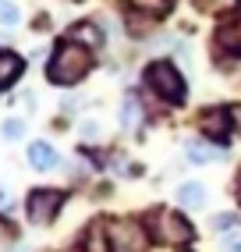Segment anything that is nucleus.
<instances>
[{
  "instance_id": "1",
  "label": "nucleus",
  "mask_w": 241,
  "mask_h": 252,
  "mask_svg": "<svg viewBox=\"0 0 241 252\" xmlns=\"http://www.w3.org/2000/svg\"><path fill=\"white\" fill-rule=\"evenodd\" d=\"M92 68V57H89V46H78V43H60L54 61H50V82L54 86H75V82H82L85 75H89Z\"/></svg>"
},
{
  "instance_id": "2",
  "label": "nucleus",
  "mask_w": 241,
  "mask_h": 252,
  "mask_svg": "<svg viewBox=\"0 0 241 252\" xmlns=\"http://www.w3.org/2000/svg\"><path fill=\"white\" fill-rule=\"evenodd\" d=\"M146 86L156 96H163L167 103H181L184 99V78L170 61H152L149 64L146 68Z\"/></svg>"
},
{
  "instance_id": "3",
  "label": "nucleus",
  "mask_w": 241,
  "mask_h": 252,
  "mask_svg": "<svg viewBox=\"0 0 241 252\" xmlns=\"http://www.w3.org/2000/svg\"><path fill=\"white\" fill-rule=\"evenodd\" d=\"M152 227H156L160 242H170V245H184V242H192V234H195L192 224H188L181 213H170V210L152 213Z\"/></svg>"
},
{
  "instance_id": "4",
  "label": "nucleus",
  "mask_w": 241,
  "mask_h": 252,
  "mask_svg": "<svg viewBox=\"0 0 241 252\" xmlns=\"http://www.w3.org/2000/svg\"><path fill=\"white\" fill-rule=\"evenodd\" d=\"M146 227L135 220H117L110 224V249L114 252H146Z\"/></svg>"
},
{
  "instance_id": "5",
  "label": "nucleus",
  "mask_w": 241,
  "mask_h": 252,
  "mask_svg": "<svg viewBox=\"0 0 241 252\" xmlns=\"http://www.w3.org/2000/svg\"><path fill=\"white\" fill-rule=\"evenodd\" d=\"M60 203H64V195L57 189H36L29 195V220L32 224H50L57 217Z\"/></svg>"
},
{
  "instance_id": "6",
  "label": "nucleus",
  "mask_w": 241,
  "mask_h": 252,
  "mask_svg": "<svg viewBox=\"0 0 241 252\" xmlns=\"http://www.w3.org/2000/svg\"><path fill=\"white\" fill-rule=\"evenodd\" d=\"M231 110H206L199 117V128H202V135H210L213 142H227V131H231Z\"/></svg>"
},
{
  "instance_id": "7",
  "label": "nucleus",
  "mask_w": 241,
  "mask_h": 252,
  "mask_svg": "<svg viewBox=\"0 0 241 252\" xmlns=\"http://www.w3.org/2000/svg\"><path fill=\"white\" fill-rule=\"evenodd\" d=\"M22 68H25V61L14 54V50H4V54H0V89H11L14 82H18Z\"/></svg>"
},
{
  "instance_id": "8",
  "label": "nucleus",
  "mask_w": 241,
  "mask_h": 252,
  "mask_svg": "<svg viewBox=\"0 0 241 252\" xmlns=\"http://www.w3.org/2000/svg\"><path fill=\"white\" fill-rule=\"evenodd\" d=\"M29 163H32V167H39V171L54 167V163H57L54 146H46V142H32V146H29Z\"/></svg>"
},
{
  "instance_id": "9",
  "label": "nucleus",
  "mask_w": 241,
  "mask_h": 252,
  "mask_svg": "<svg viewBox=\"0 0 241 252\" xmlns=\"http://www.w3.org/2000/svg\"><path fill=\"white\" fill-rule=\"evenodd\" d=\"M85 252H114L110 249V231H103V224H92L85 234Z\"/></svg>"
},
{
  "instance_id": "10",
  "label": "nucleus",
  "mask_w": 241,
  "mask_h": 252,
  "mask_svg": "<svg viewBox=\"0 0 241 252\" xmlns=\"http://www.w3.org/2000/svg\"><path fill=\"white\" fill-rule=\"evenodd\" d=\"M71 43H85L89 50H96V46L103 43V32H99L96 25H89V22H85V25H75V29H71Z\"/></svg>"
},
{
  "instance_id": "11",
  "label": "nucleus",
  "mask_w": 241,
  "mask_h": 252,
  "mask_svg": "<svg viewBox=\"0 0 241 252\" xmlns=\"http://www.w3.org/2000/svg\"><path fill=\"white\" fill-rule=\"evenodd\" d=\"M178 199L184 206H192V210H199L202 203H206V189L202 185H195V181H188V185H181V192H178Z\"/></svg>"
},
{
  "instance_id": "12",
  "label": "nucleus",
  "mask_w": 241,
  "mask_h": 252,
  "mask_svg": "<svg viewBox=\"0 0 241 252\" xmlns=\"http://www.w3.org/2000/svg\"><path fill=\"white\" fill-rule=\"evenodd\" d=\"M216 39H220V46H227L231 54L241 57V22H238V25H223Z\"/></svg>"
},
{
  "instance_id": "13",
  "label": "nucleus",
  "mask_w": 241,
  "mask_h": 252,
  "mask_svg": "<svg viewBox=\"0 0 241 252\" xmlns=\"http://www.w3.org/2000/svg\"><path fill=\"white\" fill-rule=\"evenodd\" d=\"M120 125H124V128H135V125H139V99H135V96H128L124 107H120Z\"/></svg>"
},
{
  "instance_id": "14",
  "label": "nucleus",
  "mask_w": 241,
  "mask_h": 252,
  "mask_svg": "<svg viewBox=\"0 0 241 252\" xmlns=\"http://www.w3.org/2000/svg\"><path fill=\"white\" fill-rule=\"evenodd\" d=\"M184 153H188V160H192V163H210V160H213V149L202 146V142H188Z\"/></svg>"
},
{
  "instance_id": "15",
  "label": "nucleus",
  "mask_w": 241,
  "mask_h": 252,
  "mask_svg": "<svg viewBox=\"0 0 241 252\" xmlns=\"http://www.w3.org/2000/svg\"><path fill=\"white\" fill-rule=\"evenodd\" d=\"M128 4H135V7H142L146 14H163V11L170 7V0H128Z\"/></svg>"
},
{
  "instance_id": "16",
  "label": "nucleus",
  "mask_w": 241,
  "mask_h": 252,
  "mask_svg": "<svg viewBox=\"0 0 241 252\" xmlns=\"http://www.w3.org/2000/svg\"><path fill=\"white\" fill-rule=\"evenodd\" d=\"M213 227H216L220 234H231V231L238 227V217H234V213H216V217H213Z\"/></svg>"
},
{
  "instance_id": "17",
  "label": "nucleus",
  "mask_w": 241,
  "mask_h": 252,
  "mask_svg": "<svg viewBox=\"0 0 241 252\" xmlns=\"http://www.w3.org/2000/svg\"><path fill=\"white\" fill-rule=\"evenodd\" d=\"M22 135H25V125L18 121V117H7V121H4V139L14 142V139H22Z\"/></svg>"
},
{
  "instance_id": "18",
  "label": "nucleus",
  "mask_w": 241,
  "mask_h": 252,
  "mask_svg": "<svg viewBox=\"0 0 241 252\" xmlns=\"http://www.w3.org/2000/svg\"><path fill=\"white\" fill-rule=\"evenodd\" d=\"M199 11H223V7H234L238 0H192Z\"/></svg>"
},
{
  "instance_id": "19",
  "label": "nucleus",
  "mask_w": 241,
  "mask_h": 252,
  "mask_svg": "<svg viewBox=\"0 0 241 252\" xmlns=\"http://www.w3.org/2000/svg\"><path fill=\"white\" fill-rule=\"evenodd\" d=\"M0 18H4L7 29H11V25H18V7H14L11 0H4V4H0Z\"/></svg>"
},
{
  "instance_id": "20",
  "label": "nucleus",
  "mask_w": 241,
  "mask_h": 252,
  "mask_svg": "<svg viewBox=\"0 0 241 252\" xmlns=\"http://www.w3.org/2000/svg\"><path fill=\"white\" fill-rule=\"evenodd\" d=\"M82 135H85V139H96V135H99V125H96V121H85V125H82Z\"/></svg>"
},
{
  "instance_id": "21",
  "label": "nucleus",
  "mask_w": 241,
  "mask_h": 252,
  "mask_svg": "<svg viewBox=\"0 0 241 252\" xmlns=\"http://www.w3.org/2000/svg\"><path fill=\"white\" fill-rule=\"evenodd\" d=\"M231 121L241 128V103H238V107H231Z\"/></svg>"
},
{
  "instance_id": "22",
  "label": "nucleus",
  "mask_w": 241,
  "mask_h": 252,
  "mask_svg": "<svg viewBox=\"0 0 241 252\" xmlns=\"http://www.w3.org/2000/svg\"><path fill=\"white\" fill-rule=\"evenodd\" d=\"M227 249H231V252H241V238H234V234H231V238H227Z\"/></svg>"
},
{
  "instance_id": "23",
  "label": "nucleus",
  "mask_w": 241,
  "mask_h": 252,
  "mask_svg": "<svg viewBox=\"0 0 241 252\" xmlns=\"http://www.w3.org/2000/svg\"><path fill=\"white\" fill-rule=\"evenodd\" d=\"M238 195H241V192H238Z\"/></svg>"
}]
</instances>
